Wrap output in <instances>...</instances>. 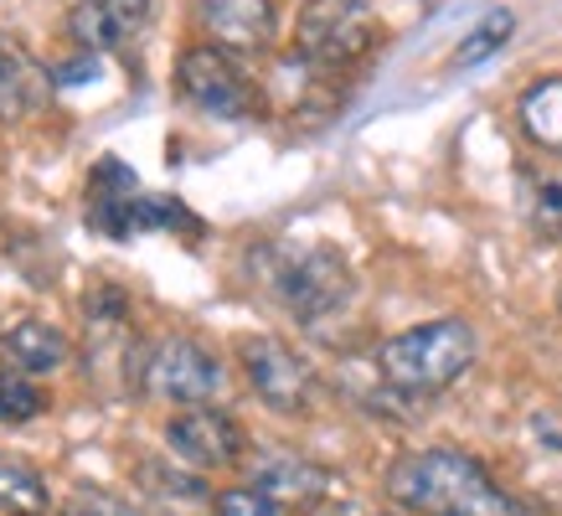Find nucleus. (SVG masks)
Wrapping results in <instances>:
<instances>
[{
	"instance_id": "16",
	"label": "nucleus",
	"mask_w": 562,
	"mask_h": 516,
	"mask_svg": "<svg viewBox=\"0 0 562 516\" xmlns=\"http://www.w3.org/2000/svg\"><path fill=\"white\" fill-rule=\"evenodd\" d=\"M47 413V393L42 382L26 378V372H0V424H32Z\"/></svg>"
},
{
	"instance_id": "5",
	"label": "nucleus",
	"mask_w": 562,
	"mask_h": 516,
	"mask_svg": "<svg viewBox=\"0 0 562 516\" xmlns=\"http://www.w3.org/2000/svg\"><path fill=\"white\" fill-rule=\"evenodd\" d=\"M222 388H227L222 361L191 336H160L139 357V393L155 397V403L206 408L212 397H222Z\"/></svg>"
},
{
	"instance_id": "11",
	"label": "nucleus",
	"mask_w": 562,
	"mask_h": 516,
	"mask_svg": "<svg viewBox=\"0 0 562 516\" xmlns=\"http://www.w3.org/2000/svg\"><path fill=\"white\" fill-rule=\"evenodd\" d=\"M202 26L227 52H258L273 42V0H196Z\"/></svg>"
},
{
	"instance_id": "14",
	"label": "nucleus",
	"mask_w": 562,
	"mask_h": 516,
	"mask_svg": "<svg viewBox=\"0 0 562 516\" xmlns=\"http://www.w3.org/2000/svg\"><path fill=\"white\" fill-rule=\"evenodd\" d=\"M52 496L42 470H32L16 455H0V516H47Z\"/></svg>"
},
{
	"instance_id": "2",
	"label": "nucleus",
	"mask_w": 562,
	"mask_h": 516,
	"mask_svg": "<svg viewBox=\"0 0 562 516\" xmlns=\"http://www.w3.org/2000/svg\"><path fill=\"white\" fill-rule=\"evenodd\" d=\"M475 326L460 315H439L376 346V378L403 397H434L475 367Z\"/></svg>"
},
{
	"instance_id": "10",
	"label": "nucleus",
	"mask_w": 562,
	"mask_h": 516,
	"mask_svg": "<svg viewBox=\"0 0 562 516\" xmlns=\"http://www.w3.org/2000/svg\"><path fill=\"white\" fill-rule=\"evenodd\" d=\"M248 485L273 496L279 506H315V501L330 491V470L310 464L305 455H290V449H263L254 455V470H248Z\"/></svg>"
},
{
	"instance_id": "17",
	"label": "nucleus",
	"mask_w": 562,
	"mask_h": 516,
	"mask_svg": "<svg viewBox=\"0 0 562 516\" xmlns=\"http://www.w3.org/2000/svg\"><path fill=\"white\" fill-rule=\"evenodd\" d=\"M32 109V78H26V63L0 42V120H21Z\"/></svg>"
},
{
	"instance_id": "6",
	"label": "nucleus",
	"mask_w": 562,
	"mask_h": 516,
	"mask_svg": "<svg viewBox=\"0 0 562 516\" xmlns=\"http://www.w3.org/2000/svg\"><path fill=\"white\" fill-rule=\"evenodd\" d=\"M176 93L202 109L212 120H254L258 114V88L254 78L233 63V52L217 42H196L176 57Z\"/></svg>"
},
{
	"instance_id": "7",
	"label": "nucleus",
	"mask_w": 562,
	"mask_h": 516,
	"mask_svg": "<svg viewBox=\"0 0 562 516\" xmlns=\"http://www.w3.org/2000/svg\"><path fill=\"white\" fill-rule=\"evenodd\" d=\"M238 361L263 408L310 413V403H315V372H310V361L290 341H279V336H243Z\"/></svg>"
},
{
	"instance_id": "9",
	"label": "nucleus",
	"mask_w": 562,
	"mask_h": 516,
	"mask_svg": "<svg viewBox=\"0 0 562 516\" xmlns=\"http://www.w3.org/2000/svg\"><path fill=\"white\" fill-rule=\"evenodd\" d=\"M150 21H155V0H78L68 16V32L93 57V52L135 47L139 36L150 32Z\"/></svg>"
},
{
	"instance_id": "1",
	"label": "nucleus",
	"mask_w": 562,
	"mask_h": 516,
	"mask_svg": "<svg viewBox=\"0 0 562 516\" xmlns=\"http://www.w3.org/2000/svg\"><path fill=\"white\" fill-rule=\"evenodd\" d=\"M382 491L413 516H537L475 455H464L454 445L397 455L382 475Z\"/></svg>"
},
{
	"instance_id": "20",
	"label": "nucleus",
	"mask_w": 562,
	"mask_h": 516,
	"mask_svg": "<svg viewBox=\"0 0 562 516\" xmlns=\"http://www.w3.org/2000/svg\"><path fill=\"white\" fill-rule=\"evenodd\" d=\"M537 233H547V238L562 233V187H552V181L537 187Z\"/></svg>"
},
{
	"instance_id": "13",
	"label": "nucleus",
	"mask_w": 562,
	"mask_h": 516,
	"mask_svg": "<svg viewBox=\"0 0 562 516\" xmlns=\"http://www.w3.org/2000/svg\"><path fill=\"white\" fill-rule=\"evenodd\" d=\"M516 124L521 135L547 155H562V72L552 78H537V83L521 88L516 99Z\"/></svg>"
},
{
	"instance_id": "12",
	"label": "nucleus",
	"mask_w": 562,
	"mask_h": 516,
	"mask_svg": "<svg viewBox=\"0 0 562 516\" xmlns=\"http://www.w3.org/2000/svg\"><path fill=\"white\" fill-rule=\"evenodd\" d=\"M0 357H5V367H11V372H26V378H52L57 367H68L72 346H68V336H63L57 326L36 321V315H21L16 326H5V336H0Z\"/></svg>"
},
{
	"instance_id": "18",
	"label": "nucleus",
	"mask_w": 562,
	"mask_h": 516,
	"mask_svg": "<svg viewBox=\"0 0 562 516\" xmlns=\"http://www.w3.org/2000/svg\"><path fill=\"white\" fill-rule=\"evenodd\" d=\"M72 516H145L130 496H120V491H109V485H78L68 501Z\"/></svg>"
},
{
	"instance_id": "3",
	"label": "nucleus",
	"mask_w": 562,
	"mask_h": 516,
	"mask_svg": "<svg viewBox=\"0 0 562 516\" xmlns=\"http://www.w3.org/2000/svg\"><path fill=\"white\" fill-rule=\"evenodd\" d=\"M88 223L114 243L135 238V233H160V227H187V233L202 227L176 197L139 191V176L124 166L120 155H103L99 166L88 171Z\"/></svg>"
},
{
	"instance_id": "19",
	"label": "nucleus",
	"mask_w": 562,
	"mask_h": 516,
	"mask_svg": "<svg viewBox=\"0 0 562 516\" xmlns=\"http://www.w3.org/2000/svg\"><path fill=\"white\" fill-rule=\"evenodd\" d=\"M212 512L217 516H290L279 501L254 491V485H227V491H217V496H212Z\"/></svg>"
},
{
	"instance_id": "15",
	"label": "nucleus",
	"mask_w": 562,
	"mask_h": 516,
	"mask_svg": "<svg viewBox=\"0 0 562 516\" xmlns=\"http://www.w3.org/2000/svg\"><path fill=\"white\" fill-rule=\"evenodd\" d=\"M512 36H516V11L495 5V11H485V16L470 26V36H464L460 47H454V57H449V68H480V63H491Z\"/></svg>"
},
{
	"instance_id": "4",
	"label": "nucleus",
	"mask_w": 562,
	"mask_h": 516,
	"mask_svg": "<svg viewBox=\"0 0 562 516\" xmlns=\"http://www.w3.org/2000/svg\"><path fill=\"white\" fill-rule=\"evenodd\" d=\"M263 284L300 321H325L351 300V263L325 243L310 248H263Z\"/></svg>"
},
{
	"instance_id": "8",
	"label": "nucleus",
	"mask_w": 562,
	"mask_h": 516,
	"mask_svg": "<svg viewBox=\"0 0 562 516\" xmlns=\"http://www.w3.org/2000/svg\"><path fill=\"white\" fill-rule=\"evenodd\" d=\"M166 449L191 470H227L248 455V434L233 413L206 403V408H181L166 424Z\"/></svg>"
}]
</instances>
